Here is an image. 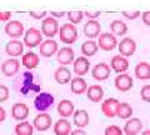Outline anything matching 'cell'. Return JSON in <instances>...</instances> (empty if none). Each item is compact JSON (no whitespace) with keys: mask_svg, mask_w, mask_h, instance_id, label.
Segmentation results:
<instances>
[{"mask_svg":"<svg viewBox=\"0 0 150 135\" xmlns=\"http://www.w3.org/2000/svg\"><path fill=\"white\" fill-rule=\"evenodd\" d=\"M133 115V108L128 103H119L116 106V116L120 119L128 120Z\"/></svg>","mask_w":150,"mask_h":135,"instance_id":"31","label":"cell"},{"mask_svg":"<svg viewBox=\"0 0 150 135\" xmlns=\"http://www.w3.org/2000/svg\"><path fill=\"white\" fill-rule=\"evenodd\" d=\"M59 38L60 41L64 44H74L78 40V30L75 25L70 23H65L59 29Z\"/></svg>","mask_w":150,"mask_h":135,"instance_id":"1","label":"cell"},{"mask_svg":"<svg viewBox=\"0 0 150 135\" xmlns=\"http://www.w3.org/2000/svg\"><path fill=\"white\" fill-rule=\"evenodd\" d=\"M70 89H71L73 94H76V95H81L84 93H86L88 84L85 81V79H83L81 76L73 78L71 81H70Z\"/></svg>","mask_w":150,"mask_h":135,"instance_id":"24","label":"cell"},{"mask_svg":"<svg viewBox=\"0 0 150 135\" xmlns=\"http://www.w3.org/2000/svg\"><path fill=\"white\" fill-rule=\"evenodd\" d=\"M140 98L146 101V103H150V85H144L140 90Z\"/></svg>","mask_w":150,"mask_h":135,"instance_id":"36","label":"cell"},{"mask_svg":"<svg viewBox=\"0 0 150 135\" xmlns=\"http://www.w3.org/2000/svg\"><path fill=\"white\" fill-rule=\"evenodd\" d=\"M10 18H11L10 11H0V21L6 23V21L10 20Z\"/></svg>","mask_w":150,"mask_h":135,"instance_id":"40","label":"cell"},{"mask_svg":"<svg viewBox=\"0 0 150 135\" xmlns=\"http://www.w3.org/2000/svg\"><path fill=\"white\" fill-rule=\"evenodd\" d=\"M14 131H15L16 135H33L34 134V128H33V125L29 122L24 120V122L18 123L15 125Z\"/></svg>","mask_w":150,"mask_h":135,"instance_id":"32","label":"cell"},{"mask_svg":"<svg viewBox=\"0 0 150 135\" xmlns=\"http://www.w3.org/2000/svg\"><path fill=\"white\" fill-rule=\"evenodd\" d=\"M74 58H75L74 50L70 46H64L56 53V60L62 66H67V65L71 64L74 61Z\"/></svg>","mask_w":150,"mask_h":135,"instance_id":"10","label":"cell"},{"mask_svg":"<svg viewBox=\"0 0 150 135\" xmlns=\"http://www.w3.org/2000/svg\"><path fill=\"white\" fill-rule=\"evenodd\" d=\"M123 15L126 18V19L134 20V19H137V18H139V16H140V11H139V10H134V11L124 10V11H123Z\"/></svg>","mask_w":150,"mask_h":135,"instance_id":"37","label":"cell"},{"mask_svg":"<svg viewBox=\"0 0 150 135\" xmlns=\"http://www.w3.org/2000/svg\"><path fill=\"white\" fill-rule=\"evenodd\" d=\"M115 88L121 93L129 91L131 88H133L134 83H133V78H131L129 74L123 73V74H118V76L115 78Z\"/></svg>","mask_w":150,"mask_h":135,"instance_id":"8","label":"cell"},{"mask_svg":"<svg viewBox=\"0 0 150 135\" xmlns=\"http://www.w3.org/2000/svg\"><path fill=\"white\" fill-rule=\"evenodd\" d=\"M98 43L94 40H86L84 41L81 44V53L85 58H89V57H94L98 52Z\"/></svg>","mask_w":150,"mask_h":135,"instance_id":"30","label":"cell"},{"mask_svg":"<svg viewBox=\"0 0 150 135\" xmlns=\"http://www.w3.org/2000/svg\"><path fill=\"white\" fill-rule=\"evenodd\" d=\"M110 31L114 36L115 35H118V36L125 35L126 33H128V25H126L123 20L116 19L110 23Z\"/></svg>","mask_w":150,"mask_h":135,"instance_id":"29","label":"cell"},{"mask_svg":"<svg viewBox=\"0 0 150 135\" xmlns=\"http://www.w3.org/2000/svg\"><path fill=\"white\" fill-rule=\"evenodd\" d=\"M70 133H71V124L67 119H59L54 124L55 135H70Z\"/></svg>","mask_w":150,"mask_h":135,"instance_id":"28","label":"cell"},{"mask_svg":"<svg viewBox=\"0 0 150 135\" xmlns=\"http://www.w3.org/2000/svg\"><path fill=\"white\" fill-rule=\"evenodd\" d=\"M86 96L91 103H100L104 98V89L100 85H90L86 89Z\"/></svg>","mask_w":150,"mask_h":135,"instance_id":"22","label":"cell"},{"mask_svg":"<svg viewBox=\"0 0 150 135\" xmlns=\"http://www.w3.org/2000/svg\"><path fill=\"white\" fill-rule=\"evenodd\" d=\"M118 45V40L111 33H101L99 35V41H98V48H100L104 52H111Z\"/></svg>","mask_w":150,"mask_h":135,"instance_id":"5","label":"cell"},{"mask_svg":"<svg viewBox=\"0 0 150 135\" xmlns=\"http://www.w3.org/2000/svg\"><path fill=\"white\" fill-rule=\"evenodd\" d=\"M100 14H101L100 11H89V10L84 11V15L88 16L89 20H95L98 16H100Z\"/></svg>","mask_w":150,"mask_h":135,"instance_id":"39","label":"cell"},{"mask_svg":"<svg viewBox=\"0 0 150 135\" xmlns=\"http://www.w3.org/2000/svg\"><path fill=\"white\" fill-rule=\"evenodd\" d=\"M4 30H5V34L13 39H18L21 35H24V25L19 20H11L6 23Z\"/></svg>","mask_w":150,"mask_h":135,"instance_id":"7","label":"cell"},{"mask_svg":"<svg viewBox=\"0 0 150 135\" xmlns=\"http://www.w3.org/2000/svg\"><path fill=\"white\" fill-rule=\"evenodd\" d=\"M143 130V122L138 118H130L126 120L123 133L126 135H138Z\"/></svg>","mask_w":150,"mask_h":135,"instance_id":"12","label":"cell"},{"mask_svg":"<svg viewBox=\"0 0 150 135\" xmlns=\"http://www.w3.org/2000/svg\"><path fill=\"white\" fill-rule=\"evenodd\" d=\"M6 119V111L3 106H0V123H3Z\"/></svg>","mask_w":150,"mask_h":135,"instance_id":"42","label":"cell"},{"mask_svg":"<svg viewBox=\"0 0 150 135\" xmlns=\"http://www.w3.org/2000/svg\"><path fill=\"white\" fill-rule=\"evenodd\" d=\"M54 101H55V98L50 94V93H40L38 94L34 99V106L38 111L40 113H45L46 110H49L51 106L54 105Z\"/></svg>","mask_w":150,"mask_h":135,"instance_id":"2","label":"cell"},{"mask_svg":"<svg viewBox=\"0 0 150 135\" xmlns=\"http://www.w3.org/2000/svg\"><path fill=\"white\" fill-rule=\"evenodd\" d=\"M54 79L59 84H68L71 81V73L67 66H59L54 73Z\"/></svg>","mask_w":150,"mask_h":135,"instance_id":"25","label":"cell"},{"mask_svg":"<svg viewBox=\"0 0 150 135\" xmlns=\"http://www.w3.org/2000/svg\"><path fill=\"white\" fill-rule=\"evenodd\" d=\"M83 31H84V35L88 36V38L90 39L96 38V36L100 35V31H101L100 23L96 20H88V23H85V25L83 28Z\"/></svg>","mask_w":150,"mask_h":135,"instance_id":"21","label":"cell"},{"mask_svg":"<svg viewBox=\"0 0 150 135\" xmlns=\"http://www.w3.org/2000/svg\"><path fill=\"white\" fill-rule=\"evenodd\" d=\"M50 14L51 15H54V16H58V18H63V16H65V11H50Z\"/></svg>","mask_w":150,"mask_h":135,"instance_id":"44","label":"cell"},{"mask_svg":"<svg viewBox=\"0 0 150 135\" xmlns=\"http://www.w3.org/2000/svg\"><path fill=\"white\" fill-rule=\"evenodd\" d=\"M58 114L60 116H63V119H67L69 116H71L75 111L74 108V104L71 100H68V99H63L60 100V103L58 104Z\"/></svg>","mask_w":150,"mask_h":135,"instance_id":"23","label":"cell"},{"mask_svg":"<svg viewBox=\"0 0 150 135\" xmlns=\"http://www.w3.org/2000/svg\"><path fill=\"white\" fill-rule=\"evenodd\" d=\"M19 68H20V61L16 58H11L5 60L1 64V73L5 76L10 78V76H14L19 71Z\"/></svg>","mask_w":150,"mask_h":135,"instance_id":"15","label":"cell"},{"mask_svg":"<svg viewBox=\"0 0 150 135\" xmlns=\"http://www.w3.org/2000/svg\"><path fill=\"white\" fill-rule=\"evenodd\" d=\"M134 74L139 80H149L150 79V64L146 61H142L135 66Z\"/></svg>","mask_w":150,"mask_h":135,"instance_id":"27","label":"cell"},{"mask_svg":"<svg viewBox=\"0 0 150 135\" xmlns=\"http://www.w3.org/2000/svg\"><path fill=\"white\" fill-rule=\"evenodd\" d=\"M5 53L9 57H13V58L20 57L24 53V44L20 40H16V39L10 40L5 46Z\"/></svg>","mask_w":150,"mask_h":135,"instance_id":"20","label":"cell"},{"mask_svg":"<svg viewBox=\"0 0 150 135\" xmlns=\"http://www.w3.org/2000/svg\"><path fill=\"white\" fill-rule=\"evenodd\" d=\"M120 101L115 98H108L101 103V111L106 118H115L116 116V106Z\"/></svg>","mask_w":150,"mask_h":135,"instance_id":"14","label":"cell"},{"mask_svg":"<svg viewBox=\"0 0 150 135\" xmlns=\"http://www.w3.org/2000/svg\"><path fill=\"white\" fill-rule=\"evenodd\" d=\"M10 96V93H9V88L4 84H0V103H4L6 101Z\"/></svg>","mask_w":150,"mask_h":135,"instance_id":"35","label":"cell"},{"mask_svg":"<svg viewBox=\"0 0 150 135\" xmlns=\"http://www.w3.org/2000/svg\"><path fill=\"white\" fill-rule=\"evenodd\" d=\"M142 20H143V23H144L145 25L150 26V10L144 11V13L142 14Z\"/></svg>","mask_w":150,"mask_h":135,"instance_id":"41","label":"cell"},{"mask_svg":"<svg viewBox=\"0 0 150 135\" xmlns=\"http://www.w3.org/2000/svg\"><path fill=\"white\" fill-rule=\"evenodd\" d=\"M21 63L26 68V69H35L38 65L40 63V58L39 55L36 53H33V52H29L26 54H23V59H21Z\"/></svg>","mask_w":150,"mask_h":135,"instance_id":"26","label":"cell"},{"mask_svg":"<svg viewBox=\"0 0 150 135\" xmlns=\"http://www.w3.org/2000/svg\"><path fill=\"white\" fill-rule=\"evenodd\" d=\"M70 135H88L83 129H75V130H71Z\"/></svg>","mask_w":150,"mask_h":135,"instance_id":"43","label":"cell"},{"mask_svg":"<svg viewBox=\"0 0 150 135\" xmlns=\"http://www.w3.org/2000/svg\"><path fill=\"white\" fill-rule=\"evenodd\" d=\"M11 116L16 122H24L29 116V106L25 103H16L11 108Z\"/></svg>","mask_w":150,"mask_h":135,"instance_id":"16","label":"cell"},{"mask_svg":"<svg viewBox=\"0 0 150 135\" xmlns=\"http://www.w3.org/2000/svg\"><path fill=\"white\" fill-rule=\"evenodd\" d=\"M118 49H119V53H120L119 55L128 58V57L134 55L135 50H137V43H135L134 39H131V38H124L119 43Z\"/></svg>","mask_w":150,"mask_h":135,"instance_id":"9","label":"cell"},{"mask_svg":"<svg viewBox=\"0 0 150 135\" xmlns=\"http://www.w3.org/2000/svg\"><path fill=\"white\" fill-rule=\"evenodd\" d=\"M68 18L70 20V24H78V23H80L84 18V11H80V10H76V11H69L68 13Z\"/></svg>","mask_w":150,"mask_h":135,"instance_id":"33","label":"cell"},{"mask_svg":"<svg viewBox=\"0 0 150 135\" xmlns=\"http://www.w3.org/2000/svg\"><path fill=\"white\" fill-rule=\"evenodd\" d=\"M129 68V61L125 57H121V55H115L112 57L111 61H110V69L114 70L118 74H123L128 70Z\"/></svg>","mask_w":150,"mask_h":135,"instance_id":"18","label":"cell"},{"mask_svg":"<svg viewBox=\"0 0 150 135\" xmlns=\"http://www.w3.org/2000/svg\"><path fill=\"white\" fill-rule=\"evenodd\" d=\"M123 129H120L118 125H109L106 127L104 135H123Z\"/></svg>","mask_w":150,"mask_h":135,"instance_id":"34","label":"cell"},{"mask_svg":"<svg viewBox=\"0 0 150 135\" xmlns=\"http://www.w3.org/2000/svg\"><path fill=\"white\" fill-rule=\"evenodd\" d=\"M73 122L74 124L78 127V129H83L89 125L90 123V116H89V113L84 109H78L74 111L73 114Z\"/></svg>","mask_w":150,"mask_h":135,"instance_id":"19","label":"cell"},{"mask_svg":"<svg viewBox=\"0 0 150 135\" xmlns=\"http://www.w3.org/2000/svg\"><path fill=\"white\" fill-rule=\"evenodd\" d=\"M90 69V63L89 59L85 57H79L76 59H74L73 61V70L78 76H83L89 71Z\"/></svg>","mask_w":150,"mask_h":135,"instance_id":"17","label":"cell"},{"mask_svg":"<svg viewBox=\"0 0 150 135\" xmlns=\"http://www.w3.org/2000/svg\"><path fill=\"white\" fill-rule=\"evenodd\" d=\"M59 33V24L58 20L53 16L45 18L41 23V34L45 35L46 38H54V36Z\"/></svg>","mask_w":150,"mask_h":135,"instance_id":"4","label":"cell"},{"mask_svg":"<svg viewBox=\"0 0 150 135\" xmlns=\"http://www.w3.org/2000/svg\"><path fill=\"white\" fill-rule=\"evenodd\" d=\"M29 15L31 18H34V19H43V18H45V15H46V11L45 10H41V11H30Z\"/></svg>","mask_w":150,"mask_h":135,"instance_id":"38","label":"cell"},{"mask_svg":"<svg viewBox=\"0 0 150 135\" xmlns=\"http://www.w3.org/2000/svg\"><path fill=\"white\" fill-rule=\"evenodd\" d=\"M53 124V119L48 113H39L33 120V128L38 131H46Z\"/></svg>","mask_w":150,"mask_h":135,"instance_id":"6","label":"cell"},{"mask_svg":"<svg viewBox=\"0 0 150 135\" xmlns=\"http://www.w3.org/2000/svg\"><path fill=\"white\" fill-rule=\"evenodd\" d=\"M140 135H150V129H146V130H144V131L140 134Z\"/></svg>","mask_w":150,"mask_h":135,"instance_id":"45","label":"cell"},{"mask_svg":"<svg viewBox=\"0 0 150 135\" xmlns=\"http://www.w3.org/2000/svg\"><path fill=\"white\" fill-rule=\"evenodd\" d=\"M58 43L53 39H48L43 41L40 44V48H39V53L41 57L44 58H51L53 55H55L58 53Z\"/></svg>","mask_w":150,"mask_h":135,"instance_id":"13","label":"cell"},{"mask_svg":"<svg viewBox=\"0 0 150 135\" xmlns=\"http://www.w3.org/2000/svg\"><path fill=\"white\" fill-rule=\"evenodd\" d=\"M23 43L28 48H35L43 43V34L36 28H29L26 31H24V41Z\"/></svg>","mask_w":150,"mask_h":135,"instance_id":"3","label":"cell"},{"mask_svg":"<svg viewBox=\"0 0 150 135\" xmlns=\"http://www.w3.org/2000/svg\"><path fill=\"white\" fill-rule=\"evenodd\" d=\"M110 66L106 63H99L93 68L91 76L98 81H104L110 76Z\"/></svg>","mask_w":150,"mask_h":135,"instance_id":"11","label":"cell"}]
</instances>
